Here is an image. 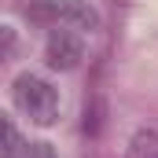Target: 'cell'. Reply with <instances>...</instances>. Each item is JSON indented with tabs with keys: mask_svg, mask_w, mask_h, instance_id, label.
I'll return each instance as SVG.
<instances>
[{
	"mask_svg": "<svg viewBox=\"0 0 158 158\" xmlns=\"http://www.w3.org/2000/svg\"><path fill=\"white\" fill-rule=\"evenodd\" d=\"M15 103H19V110H22L26 118L37 121V125H52L55 114H59V96H55V88H52L48 81L33 77V74H22V77L15 81Z\"/></svg>",
	"mask_w": 158,
	"mask_h": 158,
	"instance_id": "1",
	"label": "cell"
},
{
	"mask_svg": "<svg viewBox=\"0 0 158 158\" xmlns=\"http://www.w3.org/2000/svg\"><path fill=\"white\" fill-rule=\"evenodd\" d=\"M81 55H85V44H81L77 33L55 30V33L48 37V66H55V70H74L81 63Z\"/></svg>",
	"mask_w": 158,
	"mask_h": 158,
	"instance_id": "2",
	"label": "cell"
},
{
	"mask_svg": "<svg viewBox=\"0 0 158 158\" xmlns=\"http://www.w3.org/2000/svg\"><path fill=\"white\" fill-rule=\"evenodd\" d=\"M59 22H66V26H74V30H96V26H99V15H96L85 0H63Z\"/></svg>",
	"mask_w": 158,
	"mask_h": 158,
	"instance_id": "3",
	"label": "cell"
},
{
	"mask_svg": "<svg viewBox=\"0 0 158 158\" xmlns=\"http://www.w3.org/2000/svg\"><path fill=\"white\" fill-rule=\"evenodd\" d=\"M59 11H63V0H30L26 7L33 22H55V26H59Z\"/></svg>",
	"mask_w": 158,
	"mask_h": 158,
	"instance_id": "4",
	"label": "cell"
},
{
	"mask_svg": "<svg viewBox=\"0 0 158 158\" xmlns=\"http://www.w3.org/2000/svg\"><path fill=\"white\" fill-rule=\"evenodd\" d=\"M125 158H158V132H136Z\"/></svg>",
	"mask_w": 158,
	"mask_h": 158,
	"instance_id": "5",
	"label": "cell"
},
{
	"mask_svg": "<svg viewBox=\"0 0 158 158\" xmlns=\"http://www.w3.org/2000/svg\"><path fill=\"white\" fill-rule=\"evenodd\" d=\"M22 151V136L11 121H0V158H15Z\"/></svg>",
	"mask_w": 158,
	"mask_h": 158,
	"instance_id": "6",
	"label": "cell"
},
{
	"mask_svg": "<svg viewBox=\"0 0 158 158\" xmlns=\"http://www.w3.org/2000/svg\"><path fill=\"white\" fill-rule=\"evenodd\" d=\"M15 158H55V151H52V143H22V151Z\"/></svg>",
	"mask_w": 158,
	"mask_h": 158,
	"instance_id": "7",
	"label": "cell"
},
{
	"mask_svg": "<svg viewBox=\"0 0 158 158\" xmlns=\"http://www.w3.org/2000/svg\"><path fill=\"white\" fill-rule=\"evenodd\" d=\"M11 48H15V30L0 22V59H4V55H7Z\"/></svg>",
	"mask_w": 158,
	"mask_h": 158,
	"instance_id": "8",
	"label": "cell"
},
{
	"mask_svg": "<svg viewBox=\"0 0 158 158\" xmlns=\"http://www.w3.org/2000/svg\"><path fill=\"white\" fill-rule=\"evenodd\" d=\"M0 121H4V114H0Z\"/></svg>",
	"mask_w": 158,
	"mask_h": 158,
	"instance_id": "9",
	"label": "cell"
}]
</instances>
